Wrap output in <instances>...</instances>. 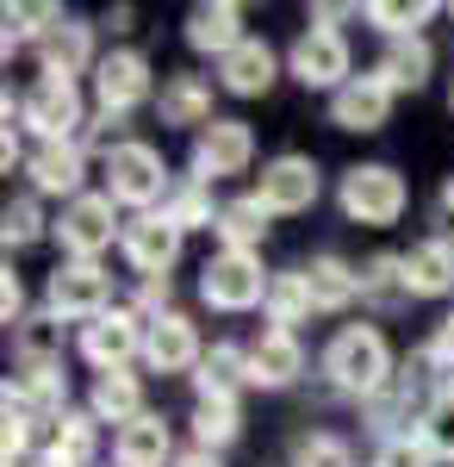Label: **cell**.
Instances as JSON below:
<instances>
[{"instance_id":"34","label":"cell","mask_w":454,"mask_h":467,"mask_svg":"<svg viewBox=\"0 0 454 467\" xmlns=\"http://www.w3.org/2000/svg\"><path fill=\"white\" fill-rule=\"evenodd\" d=\"M361 19H367L386 44H405V37H423V26L436 19V6H429V0H367Z\"/></svg>"},{"instance_id":"39","label":"cell","mask_w":454,"mask_h":467,"mask_svg":"<svg viewBox=\"0 0 454 467\" xmlns=\"http://www.w3.org/2000/svg\"><path fill=\"white\" fill-rule=\"evenodd\" d=\"M411 431L429 442V455H436V462H454V399L436 393V399L418 411V424H411Z\"/></svg>"},{"instance_id":"4","label":"cell","mask_w":454,"mask_h":467,"mask_svg":"<svg viewBox=\"0 0 454 467\" xmlns=\"http://www.w3.org/2000/svg\"><path fill=\"white\" fill-rule=\"evenodd\" d=\"M268 287H274V275L262 268V255L243 250H218L200 268V299L212 312H255V306H268Z\"/></svg>"},{"instance_id":"9","label":"cell","mask_w":454,"mask_h":467,"mask_svg":"<svg viewBox=\"0 0 454 467\" xmlns=\"http://www.w3.org/2000/svg\"><path fill=\"white\" fill-rule=\"evenodd\" d=\"M143 330H150V324H143L131 306H112V312H100L94 324H81L75 349H81V361H88L94 374H112V368H131V361L143 356Z\"/></svg>"},{"instance_id":"22","label":"cell","mask_w":454,"mask_h":467,"mask_svg":"<svg viewBox=\"0 0 454 467\" xmlns=\"http://www.w3.org/2000/svg\"><path fill=\"white\" fill-rule=\"evenodd\" d=\"M280 81V57L268 37H249V44H237L224 63H218V88L224 94H237V100H255V94H268Z\"/></svg>"},{"instance_id":"8","label":"cell","mask_w":454,"mask_h":467,"mask_svg":"<svg viewBox=\"0 0 454 467\" xmlns=\"http://www.w3.org/2000/svg\"><path fill=\"white\" fill-rule=\"evenodd\" d=\"M44 306L63 324H94L100 312H112V275L100 262H57L44 281Z\"/></svg>"},{"instance_id":"16","label":"cell","mask_w":454,"mask_h":467,"mask_svg":"<svg viewBox=\"0 0 454 467\" xmlns=\"http://www.w3.org/2000/svg\"><path fill=\"white\" fill-rule=\"evenodd\" d=\"M187 44L200 50V57H212V63H224L237 44H249V26H243V6L237 0H200V6H187Z\"/></svg>"},{"instance_id":"15","label":"cell","mask_w":454,"mask_h":467,"mask_svg":"<svg viewBox=\"0 0 454 467\" xmlns=\"http://www.w3.org/2000/svg\"><path fill=\"white\" fill-rule=\"evenodd\" d=\"M26 175H32L37 200H63L69 206V200L88 193V144H37Z\"/></svg>"},{"instance_id":"48","label":"cell","mask_w":454,"mask_h":467,"mask_svg":"<svg viewBox=\"0 0 454 467\" xmlns=\"http://www.w3.org/2000/svg\"><path fill=\"white\" fill-rule=\"evenodd\" d=\"M26 467H63V462H50V455H32V462H26Z\"/></svg>"},{"instance_id":"41","label":"cell","mask_w":454,"mask_h":467,"mask_svg":"<svg viewBox=\"0 0 454 467\" xmlns=\"http://www.w3.org/2000/svg\"><path fill=\"white\" fill-rule=\"evenodd\" d=\"M374 467H436V455H429V442L418 431H405V436H386L380 442Z\"/></svg>"},{"instance_id":"5","label":"cell","mask_w":454,"mask_h":467,"mask_svg":"<svg viewBox=\"0 0 454 467\" xmlns=\"http://www.w3.org/2000/svg\"><path fill=\"white\" fill-rule=\"evenodd\" d=\"M57 244H63V262H100L112 250V237H125V224H119V200L112 193H81L69 200L63 213H57V231H50Z\"/></svg>"},{"instance_id":"43","label":"cell","mask_w":454,"mask_h":467,"mask_svg":"<svg viewBox=\"0 0 454 467\" xmlns=\"http://www.w3.org/2000/svg\"><path fill=\"white\" fill-rule=\"evenodd\" d=\"M423 368H436V380H442V374H454V312L442 324H436V330H429V337H423Z\"/></svg>"},{"instance_id":"2","label":"cell","mask_w":454,"mask_h":467,"mask_svg":"<svg viewBox=\"0 0 454 467\" xmlns=\"http://www.w3.org/2000/svg\"><path fill=\"white\" fill-rule=\"evenodd\" d=\"M100 169H106V193H112L131 218H138V213H162V206H169V193H175V175H169L162 150L143 144V138H125Z\"/></svg>"},{"instance_id":"26","label":"cell","mask_w":454,"mask_h":467,"mask_svg":"<svg viewBox=\"0 0 454 467\" xmlns=\"http://www.w3.org/2000/svg\"><path fill=\"white\" fill-rule=\"evenodd\" d=\"M268 224H274V213H268L255 193H243V200H224V206H218V224H212V237H218V250L262 255V244H268Z\"/></svg>"},{"instance_id":"21","label":"cell","mask_w":454,"mask_h":467,"mask_svg":"<svg viewBox=\"0 0 454 467\" xmlns=\"http://www.w3.org/2000/svg\"><path fill=\"white\" fill-rule=\"evenodd\" d=\"M112 467H175V431L162 411H143L112 431Z\"/></svg>"},{"instance_id":"30","label":"cell","mask_w":454,"mask_h":467,"mask_svg":"<svg viewBox=\"0 0 454 467\" xmlns=\"http://www.w3.org/2000/svg\"><path fill=\"white\" fill-rule=\"evenodd\" d=\"M305 281H312L317 312H349L355 299H361V268L343 262V255H330V250L305 262Z\"/></svg>"},{"instance_id":"12","label":"cell","mask_w":454,"mask_h":467,"mask_svg":"<svg viewBox=\"0 0 454 467\" xmlns=\"http://www.w3.org/2000/svg\"><path fill=\"white\" fill-rule=\"evenodd\" d=\"M317 193H324V175H317L312 156H274V162H262V181H255V200L268 206L274 218H299L317 206Z\"/></svg>"},{"instance_id":"29","label":"cell","mask_w":454,"mask_h":467,"mask_svg":"<svg viewBox=\"0 0 454 467\" xmlns=\"http://www.w3.org/2000/svg\"><path fill=\"white\" fill-rule=\"evenodd\" d=\"M392 94H418L429 88V75H436V50H429V37H405V44H386V57L374 63Z\"/></svg>"},{"instance_id":"47","label":"cell","mask_w":454,"mask_h":467,"mask_svg":"<svg viewBox=\"0 0 454 467\" xmlns=\"http://www.w3.org/2000/svg\"><path fill=\"white\" fill-rule=\"evenodd\" d=\"M175 467H224V462L206 455V449H187V455H175Z\"/></svg>"},{"instance_id":"35","label":"cell","mask_w":454,"mask_h":467,"mask_svg":"<svg viewBox=\"0 0 454 467\" xmlns=\"http://www.w3.org/2000/svg\"><path fill=\"white\" fill-rule=\"evenodd\" d=\"M268 324L274 330H299V324L317 312V299H312V281H305V268H286V275H274V287H268Z\"/></svg>"},{"instance_id":"31","label":"cell","mask_w":454,"mask_h":467,"mask_svg":"<svg viewBox=\"0 0 454 467\" xmlns=\"http://www.w3.org/2000/svg\"><path fill=\"white\" fill-rule=\"evenodd\" d=\"M94 449H100V418L81 405V411H63L57 424H50V442H44V455L63 467H94Z\"/></svg>"},{"instance_id":"28","label":"cell","mask_w":454,"mask_h":467,"mask_svg":"<svg viewBox=\"0 0 454 467\" xmlns=\"http://www.w3.org/2000/svg\"><path fill=\"white\" fill-rule=\"evenodd\" d=\"M249 387V343H212L193 368V399H237Z\"/></svg>"},{"instance_id":"10","label":"cell","mask_w":454,"mask_h":467,"mask_svg":"<svg viewBox=\"0 0 454 467\" xmlns=\"http://www.w3.org/2000/svg\"><path fill=\"white\" fill-rule=\"evenodd\" d=\"M181 244H187V231H181L169 213L125 218V237H119V250H125V262H131V275H143V281H169V268L181 262Z\"/></svg>"},{"instance_id":"44","label":"cell","mask_w":454,"mask_h":467,"mask_svg":"<svg viewBox=\"0 0 454 467\" xmlns=\"http://www.w3.org/2000/svg\"><path fill=\"white\" fill-rule=\"evenodd\" d=\"M19 318H26V281H19V275L6 268V275H0V324L13 330Z\"/></svg>"},{"instance_id":"27","label":"cell","mask_w":454,"mask_h":467,"mask_svg":"<svg viewBox=\"0 0 454 467\" xmlns=\"http://www.w3.org/2000/svg\"><path fill=\"white\" fill-rule=\"evenodd\" d=\"M88 411L112 424V431H125L131 418H143L150 405H143V374L131 368H112V374H94V393H88Z\"/></svg>"},{"instance_id":"36","label":"cell","mask_w":454,"mask_h":467,"mask_svg":"<svg viewBox=\"0 0 454 467\" xmlns=\"http://www.w3.org/2000/svg\"><path fill=\"white\" fill-rule=\"evenodd\" d=\"M57 224L44 218V200L37 193H19V200H6V213H0V244L6 250H32V244H44Z\"/></svg>"},{"instance_id":"42","label":"cell","mask_w":454,"mask_h":467,"mask_svg":"<svg viewBox=\"0 0 454 467\" xmlns=\"http://www.w3.org/2000/svg\"><path fill=\"white\" fill-rule=\"evenodd\" d=\"M0 462H6V467L32 462V418H19V411L0 418Z\"/></svg>"},{"instance_id":"24","label":"cell","mask_w":454,"mask_h":467,"mask_svg":"<svg viewBox=\"0 0 454 467\" xmlns=\"http://www.w3.org/2000/svg\"><path fill=\"white\" fill-rule=\"evenodd\" d=\"M63 349H69V324L57 318L50 306H37L13 324V356L26 368H63Z\"/></svg>"},{"instance_id":"45","label":"cell","mask_w":454,"mask_h":467,"mask_svg":"<svg viewBox=\"0 0 454 467\" xmlns=\"http://www.w3.org/2000/svg\"><path fill=\"white\" fill-rule=\"evenodd\" d=\"M436 213H442V224H454V175L436 187Z\"/></svg>"},{"instance_id":"7","label":"cell","mask_w":454,"mask_h":467,"mask_svg":"<svg viewBox=\"0 0 454 467\" xmlns=\"http://www.w3.org/2000/svg\"><path fill=\"white\" fill-rule=\"evenodd\" d=\"M19 125L32 131L37 144H81V125H88L81 88H75V81H57V75H44L32 94L19 100Z\"/></svg>"},{"instance_id":"17","label":"cell","mask_w":454,"mask_h":467,"mask_svg":"<svg viewBox=\"0 0 454 467\" xmlns=\"http://www.w3.org/2000/svg\"><path fill=\"white\" fill-rule=\"evenodd\" d=\"M299 374H305V343H299V330H274V324H268V330L249 343V387L286 393Z\"/></svg>"},{"instance_id":"23","label":"cell","mask_w":454,"mask_h":467,"mask_svg":"<svg viewBox=\"0 0 454 467\" xmlns=\"http://www.w3.org/2000/svg\"><path fill=\"white\" fill-rule=\"evenodd\" d=\"M405 281H411V299H449L454 293V237L436 231L405 250Z\"/></svg>"},{"instance_id":"19","label":"cell","mask_w":454,"mask_h":467,"mask_svg":"<svg viewBox=\"0 0 454 467\" xmlns=\"http://www.w3.org/2000/svg\"><path fill=\"white\" fill-rule=\"evenodd\" d=\"M37 63H44V75H57V81L94 75L100 69V57H94V26L75 19V13H63V19L50 26V37L37 44Z\"/></svg>"},{"instance_id":"49","label":"cell","mask_w":454,"mask_h":467,"mask_svg":"<svg viewBox=\"0 0 454 467\" xmlns=\"http://www.w3.org/2000/svg\"><path fill=\"white\" fill-rule=\"evenodd\" d=\"M449 13H454V6H449Z\"/></svg>"},{"instance_id":"46","label":"cell","mask_w":454,"mask_h":467,"mask_svg":"<svg viewBox=\"0 0 454 467\" xmlns=\"http://www.w3.org/2000/svg\"><path fill=\"white\" fill-rule=\"evenodd\" d=\"M355 6H312V26H336V19H349ZM343 32V26H336Z\"/></svg>"},{"instance_id":"33","label":"cell","mask_w":454,"mask_h":467,"mask_svg":"<svg viewBox=\"0 0 454 467\" xmlns=\"http://www.w3.org/2000/svg\"><path fill=\"white\" fill-rule=\"evenodd\" d=\"M361 306H374V312H398V306H411L405 255H374V262H361Z\"/></svg>"},{"instance_id":"11","label":"cell","mask_w":454,"mask_h":467,"mask_svg":"<svg viewBox=\"0 0 454 467\" xmlns=\"http://www.w3.org/2000/svg\"><path fill=\"white\" fill-rule=\"evenodd\" d=\"M143 100H156L150 57H143V50H106L100 69H94V107H100L106 119H125V112H138Z\"/></svg>"},{"instance_id":"25","label":"cell","mask_w":454,"mask_h":467,"mask_svg":"<svg viewBox=\"0 0 454 467\" xmlns=\"http://www.w3.org/2000/svg\"><path fill=\"white\" fill-rule=\"evenodd\" d=\"M156 112L175 131H206L212 125V75H169L162 94H156Z\"/></svg>"},{"instance_id":"1","label":"cell","mask_w":454,"mask_h":467,"mask_svg":"<svg viewBox=\"0 0 454 467\" xmlns=\"http://www.w3.org/2000/svg\"><path fill=\"white\" fill-rule=\"evenodd\" d=\"M392 343H386L374 324H343L330 343H324V380L336 387L343 399H374L392 387Z\"/></svg>"},{"instance_id":"38","label":"cell","mask_w":454,"mask_h":467,"mask_svg":"<svg viewBox=\"0 0 454 467\" xmlns=\"http://www.w3.org/2000/svg\"><path fill=\"white\" fill-rule=\"evenodd\" d=\"M57 19H63V6H44V0H32V6H6V32H0L6 57H13L19 44H44Z\"/></svg>"},{"instance_id":"40","label":"cell","mask_w":454,"mask_h":467,"mask_svg":"<svg viewBox=\"0 0 454 467\" xmlns=\"http://www.w3.org/2000/svg\"><path fill=\"white\" fill-rule=\"evenodd\" d=\"M293 467H355V449L336 431H312L293 442Z\"/></svg>"},{"instance_id":"3","label":"cell","mask_w":454,"mask_h":467,"mask_svg":"<svg viewBox=\"0 0 454 467\" xmlns=\"http://www.w3.org/2000/svg\"><path fill=\"white\" fill-rule=\"evenodd\" d=\"M336 206H343L349 224H374V231H386V224L405 218L411 187H405V175H398L392 162H355L349 175H343V187H336Z\"/></svg>"},{"instance_id":"14","label":"cell","mask_w":454,"mask_h":467,"mask_svg":"<svg viewBox=\"0 0 454 467\" xmlns=\"http://www.w3.org/2000/svg\"><path fill=\"white\" fill-rule=\"evenodd\" d=\"M143 361H150V374H187V380H193V368L206 361L200 324L187 318V312L150 318V330H143Z\"/></svg>"},{"instance_id":"13","label":"cell","mask_w":454,"mask_h":467,"mask_svg":"<svg viewBox=\"0 0 454 467\" xmlns=\"http://www.w3.org/2000/svg\"><path fill=\"white\" fill-rule=\"evenodd\" d=\"M249 162H255V131H249L243 119H212L206 131L193 138V181H231V175H249Z\"/></svg>"},{"instance_id":"20","label":"cell","mask_w":454,"mask_h":467,"mask_svg":"<svg viewBox=\"0 0 454 467\" xmlns=\"http://www.w3.org/2000/svg\"><path fill=\"white\" fill-rule=\"evenodd\" d=\"M392 100H398V94L367 69V75H355L343 94H330V125H336V131H386Z\"/></svg>"},{"instance_id":"6","label":"cell","mask_w":454,"mask_h":467,"mask_svg":"<svg viewBox=\"0 0 454 467\" xmlns=\"http://www.w3.org/2000/svg\"><path fill=\"white\" fill-rule=\"evenodd\" d=\"M286 75L305 81V88H324V94H343L355 81V50L336 26H305L286 50Z\"/></svg>"},{"instance_id":"37","label":"cell","mask_w":454,"mask_h":467,"mask_svg":"<svg viewBox=\"0 0 454 467\" xmlns=\"http://www.w3.org/2000/svg\"><path fill=\"white\" fill-rule=\"evenodd\" d=\"M162 213L175 218L181 231H212V224H218V206H212V187L206 181H175V193H169V206H162Z\"/></svg>"},{"instance_id":"18","label":"cell","mask_w":454,"mask_h":467,"mask_svg":"<svg viewBox=\"0 0 454 467\" xmlns=\"http://www.w3.org/2000/svg\"><path fill=\"white\" fill-rule=\"evenodd\" d=\"M0 399H6V411H19L32 424H57L69 411V374L63 368H19Z\"/></svg>"},{"instance_id":"32","label":"cell","mask_w":454,"mask_h":467,"mask_svg":"<svg viewBox=\"0 0 454 467\" xmlns=\"http://www.w3.org/2000/svg\"><path fill=\"white\" fill-rule=\"evenodd\" d=\"M243 436V405L237 399H193V449L224 455Z\"/></svg>"}]
</instances>
